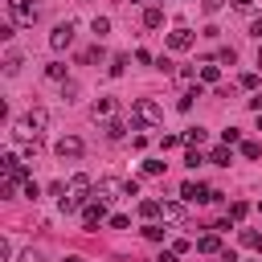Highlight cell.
Instances as JSON below:
<instances>
[{
  "label": "cell",
  "mask_w": 262,
  "mask_h": 262,
  "mask_svg": "<svg viewBox=\"0 0 262 262\" xmlns=\"http://www.w3.org/2000/svg\"><path fill=\"white\" fill-rule=\"evenodd\" d=\"M258 209H262V201H258Z\"/></svg>",
  "instance_id": "obj_46"
},
{
  "label": "cell",
  "mask_w": 262,
  "mask_h": 262,
  "mask_svg": "<svg viewBox=\"0 0 262 262\" xmlns=\"http://www.w3.org/2000/svg\"><path fill=\"white\" fill-rule=\"evenodd\" d=\"M143 237L147 242H164V225H143Z\"/></svg>",
  "instance_id": "obj_31"
},
{
  "label": "cell",
  "mask_w": 262,
  "mask_h": 262,
  "mask_svg": "<svg viewBox=\"0 0 262 262\" xmlns=\"http://www.w3.org/2000/svg\"><path fill=\"white\" fill-rule=\"evenodd\" d=\"M106 221H111V229H127V225H131L123 213H115V217H106Z\"/></svg>",
  "instance_id": "obj_37"
},
{
  "label": "cell",
  "mask_w": 262,
  "mask_h": 262,
  "mask_svg": "<svg viewBox=\"0 0 262 262\" xmlns=\"http://www.w3.org/2000/svg\"><path fill=\"white\" fill-rule=\"evenodd\" d=\"M160 213H164V205H160V201H151V196H147V201H139V217H143V221H156Z\"/></svg>",
  "instance_id": "obj_14"
},
{
  "label": "cell",
  "mask_w": 262,
  "mask_h": 262,
  "mask_svg": "<svg viewBox=\"0 0 262 262\" xmlns=\"http://www.w3.org/2000/svg\"><path fill=\"white\" fill-rule=\"evenodd\" d=\"M205 139H209V131H205V127H188V131H184V143H188V147H201Z\"/></svg>",
  "instance_id": "obj_17"
},
{
  "label": "cell",
  "mask_w": 262,
  "mask_h": 262,
  "mask_svg": "<svg viewBox=\"0 0 262 262\" xmlns=\"http://www.w3.org/2000/svg\"><path fill=\"white\" fill-rule=\"evenodd\" d=\"M160 25H164V8H160V4H151V8L143 12V29H160Z\"/></svg>",
  "instance_id": "obj_15"
},
{
  "label": "cell",
  "mask_w": 262,
  "mask_h": 262,
  "mask_svg": "<svg viewBox=\"0 0 262 262\" xmlns=\"http://www.w3.org/2000/svg\"><path fill=\"white\" fill-rule=\"evenodd\" d=\"M180 196H184L188 205H209V201H221V192H217V188L196 184V180H184V184H180Z\"/></svg>",
  "instance_id": "obj_3"
},
{
  "label": "cell",
  "mask_w": 262,
  "mask_h": 262,
  "mask_svg": "<svg viewBox=\"0 0 262 262\" xmlns=\"http://www.w3.org/2000/svg\"><path fill=\"white\" fill-rule=\"evenodd\" d=\"M221 262H225V258H221Z\"/></svg>",
  "instance_id": "obj_47"
},
{
  "label": "cell",
  "mask_w": 262,
  "mask_h": 262,
  "mask_svg": "<svg viewBox=\"0 0 262 262\" xmlns=\"http://www.w3.org/2000/svg\"><path fill=\"white\" fill-rule=\"evenodd\" d=\"M82 221H86V229H94L98 221H106V201H94L90 196V205L82 209Z\"/></svg>",
  "instance_id": "obj_7"
},
{
  "label": "cell",
  "mask_w": 262,
  "mask_h": 262,
  "mask_svg": "<svg viewBox=\"0 0 262 262\" xmlns=\"http://www.w3.org/2000/svg\"><path fill=\"white\" fill-rule=\"evenodd\" d=\"M221 139L233 147V143H242V131H237V127H225V131H221Z\"/></svg>",
  "instance_id": "obj_32"
},
{
  "label": "cell",
  "mask_w": 262,
  "mask_h": 262,
  "mask_svg": "<svg viewBox=\"0 0 262 262\" xmlns=\"http://www.w3.org/2000/svg\"><path fill=\"white\" fill-rule=\"evenodd\" d=\"M237 242H242L246 250H262V233H258V229H242V233H237Z\"/></svg>",
  "instance_id": "obj_16"
},
{
  "label": "cell",
  "mask_w": 262,
  "mask_h": 262,
  "mask_svg": "<svg viewBox=\"0 0 262 262\" xmlns=\"http://www.w3.org/2000/svg\"><path fill=\"white\" fill-rule=\"evenodd\" d=\"M90 115H94V119H115V98H98V102L90 106Z\"/></svg>",
  "instance_id": "obj_12"
},
{
  "label": "cell",
  "mask_w": 262,
  "mask_h": 262,
  "mask_svg": "<svg viewBox=\"0 0 262 262\" xmlns=\"http://www.w3.org/2000/svg\"><path fill=\"white\" fill-rule=\"evenodd\" d=\"M25 119L33 123V131H45V127H49V111H45V106H33Z\"/></svg>",
  "instance_id": "obj_13"
},
{
  "label": "cell",
  "mask_w": 262,
  "mask_h": 262,
  "mask_svg": "<svg viewBox=\"0 0 262 262\" xmlns=\"http://www.w3.org/2000/svg\"><path fill=\"white\" fill-rule=\"evenodd\" d=\"M184 164H188V168H196V164H205V156H201V147H188V151H184Z\"/></svg>",
  "instance_id": "obj_29"
},
{
  "label": "cell",
  "mask_w": 262,
  "mask_h": 262,
  "mask_svg": "<svg viewBox=\"0 0 262 262\" xmlns=\"http://www.w3.org/2000/svg\"><path fill=\"white\" fill-rule=\"evenodd\" d=\"M94 201H115V196H139V184L135 180H115V176H102L90 192Z\"/></svg>",
  "instance_id": "obj_1"
},
{
  "label": "cell",
  "mask_w": 262,
  "mask_h": 262,
  "mask_svg": "<svg viewBox=\"0 0 262 262\" xmlns=\"http://www.w3.org/2000/svg\"><path fill=\"white\" fill-rule=\"evenodd\" d=\"M209 164H221V168H225V164H233V156H229V143L213 147V151H209Z\"/></svg>",
  "instance_id": "obj_18"
},
{
  "label": "cell",
  "mask_w": 262,
  "mask_h": 262,
  "mask_svg": "<svg viewBox=\"0 0 262 262\" xmlns=\"http://www.w3.org/2000/svg\"><path fill=\"white\" fill-rule=\"evenodd\" d=\"M86 192H94V184H90V176H86V172H78V176L70 180V196H78V201H82Z\"/></svg>",
  "instance_id": "obj_10"
},
{
  "label": "cell",
  "mask_w": 262,
  "mask_h": 262,
  "mask_svg": "<svg viewBox=\"0 0 262 262\" xmlns=\"http://www.w3.org/2000/svg\"><path fill=\"white\" fill-rule=\"evenodd\" d=\"M172 250H176V254H188V250H192V242H188V237H176V242H172Z\"/></svg>",
  "instance_id": "obj_38"
},
{
  "label": "cell",
  "mask_w": 262,
  "mask_h": 262,
  "mask_svg": "<svg viewBox=\"0 0 262 262\" xmlns=\"http://www.w3.org/2000/svg\"><path fill=\"white\" fill-rule=\"evenodd\" d=\"M237 86H242V90H258V74H254V70H246V74L237 78Z\"/></svg>",
  "instance_id": "obj_25"
},
{
  "label": "cell",
  "mask_w": 262,
  "mask_h": 262,
  "mask_svg": "<svg viewBox=\"0 0 262 262\" xmlns=\"http://www.w3.org/2000/svg\"><path fill=\"white\" fill-rule=\"evenodd\" d=\"M61 98H66V102H74V98H78V82H70V78H66V82H61Z\"/></svg>",
  "instance_id": "obj_28"
},
{
  "label": "cell",
  "mask_w": 262,
  "mask_h": 262,
  "mask_svg": "<svg viewBox=\"0 0 262 262\" xmlns=\"http://www.w3.org/2000/svg\"><path fill=\"white\" fill-rule=\"evenodd\" d=\"M16 70H20V53H8V57H4V74H8V78H12V74H16Z\"/></svg>",
  "instance_id": "obj_27"
},
{
  "label": "cell",
  "mask_w": 262,
  "mask_h": 262,
  "mask_svg": "<svg viewBox=\"0 0 262 262\" xmlns=\"http://www.w3.org/2000/svg\"><path fill=\"white\" fill-rule=\"evenodd\" d=\"M20 262H41V258H37V254H33V250H29V254H25V258H20Z\"/></svg>",
  "instance_id": "obj_42"
},
{
  "label": "cell",
  "mask_w": 262,
  "mask_h": 262,
  "mask_svg": "<svg viewBox=\"0 0 262 262\" xmlns=\"http://www.w3.org/2000/svg\"><path fill=\"white\" fill-rule=\"evenodd\" d=\"M53 151H57L61 160H78V156H82V139H78V135H61V139L53 143Z\"/></svg>",
  "instance_id": "obj_6"
},
{
  "label": "cell",
  "mask_w": 262,
  "mask_h": 262,
  "mask_svg": "<svg viewBox=\"0 0 262 262\" xmlns=\"http://www.w3.org/2000/svg\"><path fill=\"white\" fill-rule=\"evenodd\" d=\"M258 66H262V41H258Z\"/></svg>",
  "instance_id": "obj_44"
},
{
  "label": "cell",
  "mask_w": 262,
  "mask_h": 262,
  "mask_svg": "<svg viewBox=\"0 0 262 262\" xmlns=\"http://www.w3.org/2000/svg\"><path fill=\"white\" fill-rule=\"evenodd\" d=\"M246 209H250L246 201H233V205H229V221H242V217H246Z\"/></svg>",
  "instance_id": "obj_30"
},
{
  "label": "cell",
  "mask_w": 262,
  "mask_h": 262,
  "mask_svg": "<svg viewBox=\"0 0 262 262\" xmlns=\"http://www.w3.org/2000/svg\"><path fill=\"white\" fill-rule=\"evenodd\" d=\"M258 131H262V111H258Z\"/></svg>",
  "instance_id": "obj_45"
},
{
  "label": "cell",
  "mask_w": 262,
  "mask_h": 262,
  "mask_svg": "<svg viewBox=\"0 0 262 262\" xmlns=\"http://www.w3.org/2000/svg\"><path fill=\"white\" fill-rule=\"evenodd\" d=\"M57 205H61V213H74V209H78V205H82V201H78V196H61V201H57Z\"/></svg>",
  "instance_id": "obj_33"
},
{
  "label": "cell",
  "mask_w": 262,
  "mask_h": 262,
  "mask_svg": "<svg viewBox=\"0 0 262 262\" xmlns=\"http://www.w3.org/2000/svg\"><path fill=\"white\" fill-rule=\"evenodd\" d=\"M196 254H221V237H217V233L196 237Z\"/></svg>",
  "instance_id": "obj_11"
},
{
  "label": "cell",
  "mask_w": 262,
  "mask_h": 262,
  "mask_svg": "<svg viewBox=\"0 0 262 262\" xmlns=\"http://www.w3.org/2000/svg\"><path fill=\"white\" fill-rule=\"evenodd\" d=\"M196 45V33L192 29H184V25H176L172 33H168V49H176V53H184V49H192Z\"/></svg>",
  "instance_id": "obj_5"
},
{
  "label": "cell",
  "mask_w": 262,
  "mask_h": 262,
  "mask_svg": "<svg viewBox=\"0 0 262 262\" xmlns=\"http://www.w3.org/2000/svg\"><path fill=\"white\" fill-rule=\"evenodd\" d=\"M242 156H246V160H258V156H262V143H258V139H242Z\"/></svg>",
  "instance_id": "obj_21"
},
{
  "label": "cell",
  "mask_w": 262,
  "mask_h": 262,
  "mask_svg": "<svg viewBox=\"0 0 262 262\" xmlns=\"http://www.w3.org/2000/svg\"><path fill=\"white\" fill-rule=\"evenodd\" d=\"M164 221H172V225H184V221H188V209H184L180 201H164Z\"/></svg>",
  "instance_id": "obj_9"
},
{
  "label": "cell",
  "mask_w": 262,
  "mask_h": 262,
  "mask_svg": "<svg viewBox=\"0 0 262 262\" xmlns=\"http://www.w3.org/2000/svg\"><path fill=\"white\" fill-rule=\"evenodd\" d=\"M123 70H127V57H123V53H119V57H115V61H111V74H115V78H119V74H123Z\"/></svg>",
  "instance_id": "obj_35"
},
{
  "label": "cell",
  "mask_w": 262,
  "mask_h": 262,
  "mask_svg": "<svg viewBox=\"0 0 262 262\" xmlns=\"http://www.w3.org/2000/svg\"><path fill=\"white\" fill-rule=\"evenodd\" d=\"M8 16H12V25L29 29L37 20V8H33V0H8Z\"/></svg>",
  "instance_id": "obj_4"
},
{
  "label": "cell",
  "mask_w": 262,
  "mask_h": 262,
  "mask_svg": "<svg viewBox=\"0 0 262 262\" xmlns=\"http://www.w3.org/2000/svg\"><path fill=\"white\" fill-rule=\"evenodd\" d=\"M127 135V123L123 119H106V139H123Z\"/></svg>",
  "instance_id": "obj_19"
},
{
  "label": "cell",
  "mask_w": 262,
  "mask_h": 262,
  "mask_svg": "<svg viewBox=\"0 0 262 262\" xmlns=\"http://www.w3.org/2000/svg\"><path fill=\"white\" fill-rule=\"evenodd\" d=\"M164 168H168V164H164V160H156V156H151V160H143V176H164Z\"/></svg>",
  "instance_id": "obj_22"
},
{
  "label": "cell",
  "mask_w": 262,
  "mask_h": 262,
  "mask_svg": "<svg viewBox=\"0 0 262 262\" xmlns=\"http://www.w3.org/2000/svg\"><path fill=\"white\" fill-rule=\"evenodd\" d=\"M233 61H237V49H233V45H225V49L217 53V66H233Z\"/></svg>",
  "instance_id": "obj_23"
},
{
  "label": "cell",
  "mask_w": 262,
  "mask_h": 262,
  "mask_svg": "<svg viewBox=\"0 0 262 262\" xmlns=\"http://www.w3.org/2000/svg\"><path fill=\"white\" fill-rule=\"evenodd\" d=\"M45 74H49L53 82H66V66H61V61H49V66H45Z\"/></svg>",
  "instance_id": "obj_24"
},
{
  "label": "cell",
  "mask_w": 262,
  "mask_h": 262,
  "mask_svg": "<svg viewBox=\"0 0 262 262\" xmlns=\"http://www.w3.org/2000/svg\"><path fill=\"white\" fill-rule=\"evenodd\" d=\"M90 29H94V37H106V33H111V20H106V16H94Z\"/></svg>",
  "instance_id": "obj_26"
},
{
  "label": "cell",
  "mask_w": 262,
  "mask_h": 262,
  "mask_svg": "<svg viewBox=\"0 0 262 262\" xmlns=\"http://www.w3.org/2000/svg\"><path fill=\"white\" fill-rule=\"evenodd\" d=\"M233 8H237V12H254V8H258V0H233Z\"/></svg>",
  "instance_id": "obj_39"
},
{
  "label": "cell",
  "mask_w": 262,
  "mask_h": 262,
  "mask_svg": "<svg viewBox=\"0 0 262 262\" xmlns=\"http://www.w3.org/2000/svg\"><path fill=\"white\" fill-rule=\"evenodd\" d=\"M250 37H254V41H262V12L250 20Z\"/></svg>",
  "instance_id": "obj_34"
},
{
  "label": "cell",
  "mask_w": 262,
  "mask_h": 262,
  "mask_svg": "<svg viewBox=\"0 0 262 262\" xmlns=\"http://www.w3.org/2000/svg\"><path fill=\"white\" fill-rule=\"evenodd\" d=\"M217 78H221V66H217V61H209V66H201V82H209V86H213Z\"/></svg>",
  "instance_id": "obj_20"
},
{
  "label": "cell",
  "mask_w": 262,
  "mask_h": 262,
  "mask_svg": "<svg viewBox=\"0 0 262 262\" xmlns=\"http://www.w3.org/2000/svg\"><path fill=\"white\" fill-rule=\"evenodd\" d=\"M66 262H82V258H78V254H70V258H66Z\"/></svg>",
  "instance_id": "obj_43"
},
{
  "label": "cell",
  "mask_w": 262,
  "mask_h": 262,
  "mask_svg": "<svg viewBox=\"0 0 262 262\" xmlns=\"http://www.w3.org/2000/svg\"><path fill=\"white\" fill-rule=\"evenodd\" d=\"M156 262H180V254H176V250H168V254H160Z\"/></svg>",
  "instance_id": "obj_40"
},
{
  "label": "cell",
  "mask_w": 262,
  "mask_h": 262,
  "mask_svg": "<svg viewBox=\"0 0 262 262\" xmlns=\"http://www.w3.org/2000/svg\"><path fill=\"white\" fill-rule=\"evenodd\" d=\"M250 102V111H262V94H254V98H246Z\"/></svg>",
  "instance_id": "obj_41"
},
{
  "label": "cell",
  "mask_w": 262,
  "mask_h": 262,
  "mask_svg": "<svg viewBox=\"0 0 262 262\" xmlns=\"http://www.w3.org/2000/svg\"><path fill=\"white\" fill-rule=\"evenodd\" d=\"M131 119L143 123V127H160V123H164V111H160L156 98H135V102H131Z\"/></svg>",
  "instance_id": "obj_2"
},
{
  "label": "cell",
  "mask_w": 262,
  "mask_h": 262,
  "mask_svg": "<svg viewBox=\"0 0 262 262\" xmlns=\"http://www.w3.org/2000/svg\"><path fill=\"white\" fill-rule=\"evenodd\" d=\"M25 196H33V201H37V196H41V188H37V180H33V176H29V180H25Z\"/></svg>",
  "instance_id": "obj_36"
},
{
  "label": "cell",
  "mask_w": 262,
  "mask_h": 262,
  "mask_svg": "<svg viewBox=\"0 0 262 262\" xmlns=\"http://www.w3.org/2000/svg\"><path fill=\"white\" fill-rule=\"evenodd\" d=\"M70 41H74V25H70V20L53 25V33H49V45H53V49H66Z\"/></svg>",
  "instance_id": "obj_8"
}]
</instances>
